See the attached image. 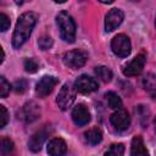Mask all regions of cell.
<instances>
[{
    "label": "cell",
    "mask_w": 156,
    "mask_h": 156,
    "mask_svg": "<svg viewBox=\"0 0 156 156\" xmlns=\"http://www.w3.org/2000/svg\"><path fill=\"white\" fill-rule=\"evenodd\" d=\"M37 21L38 15L34 12H24L20 16L12 35V46L15 49H20L28 40Z\"/></svg>",
    "instance_id": "6da1fadb"
},
{
    "label": "cell",
    "mask_w": 156,
    "mask_h": 156,
    "mask_svg": "<svg viewBox=\"0 0 156 156\" xmlns=\"http://www.w3.org/2000/svg\"><path fill=\"white\" fill-rule=\"evenodd\" d=\"M56 23L58 26L61 38L66 43H73L76 39V22L72 16L66 11H61L56 16Z\"/></svg>",
    "instance_id": "7a4b0ae2"
},
{
    "label": "cell",
    "mask_w": 156,
    "mask_h": 156,
    "mask_svg": "<svg viewBox=\"0 0 156 156\" xmlns=\"http://www.w3.org/2000/svg\"><path fill=\"white\" fill-rule=\"evenodd\" d=\"M74 99H76V88L71 83H66L60 89L58 95L56 98V102L62 111H66L72 106Z\"/></svg>",
    "instance_id": "3957f363"
},
{
    "label": "cell",
    "mask_w": 156,
    "mask_h": 156,
    "mask_svg": "<svg viewBox=\"0 0 156 156\" xmlns=\"http://www.w3.org/2000/svg\"><path fill=\"white\" fill-rule=\"evenodd\" d=\"M87 60H88V54L82 49H74L67 51L63 55V63L72 69H78L83 67Z\"/></svg>",
    "instance_id": "277c9868"
},
{
    "label": "cell",
    "mask_w": 156,
    "mask_h": 156,
    "mask_svg": "<svg viewBox=\"0 0 156 156\" xmlns=\"http://www.w3.org/2000/svg\"><path fill=\"white\" fill-rule=\"evenodd\" d=\"M111 49L118 57H127L132 51V44L127 35L117 34L111 41Z\"/></svg>",
    "instance_id": "5b68a950"
},
{
    "label": "cell",
    "mask_w": 156,
    "mask_h": 156,
    "mask_svg": "<svg viewBox=\"0 0 156 156\" xmlns=\"http://www.w3.org/2000/svg\"><path fill=\"white\" fill-rule=\"evenodd\" d=\"M110 122L118 132H123V130L128 129V127L130 124V117H129V113L127 112V110L119 108V110H116L111 115Z\"/></svg>",
    "instance_id": "8992f818"
},
{
    "label": "cell",
    "mask_w": 156,
    "mask_h": 156,
    "mask_svg": "<svg viewBox=\"0 0 156 156\" xmlns=\"http://www.w3.org/2000/svg\"><path fill=\"white\" fill-rule=\"evenodd\" d=\"M74 88H76V90H78L82 94H90L99 89V84L94 78H91L87 74H82L76 79Z\"/></svg>",
    "instance_id": "52a82bcc"
},
{
    "label": "cell",
    "mask_w": 156,
    "mask_h": 156,
    "mask_svg": "<svg viewBox=\"0 0 156 156\" xmlns=\"http://www.w3.org/2000/svg\"><path fill=\"white\" fill-rule=\"evenodd\" d=\"M58 83V78L54 77V76H44L43 78H40V80L35 85V93L39 98H45L48 96L52 89L55 88V85Z\"/></svg>",
    "instance_id": "ba28073f"
},
{
    "label": "cell",
    "mask_w": 156,
    "mask_h": 156,
    "mask_svg": "<svg viewBox=\"0 0 156 156\" xmlns=\"http://www.w3.org/2000/svg\"><path fill=\"white\" fill-rule=\"evenodd\" d=\"M50 133H51V128H50L49 126H45V127H43L41 129L37 130V132L30 136V139H29V141H28V147H29V150L33 151V152L40 151V149H41L44 141L46 140V138H48V135H49Z\"/></svg>",
    "instance_id": "9c48e42d"
},
{
    "label": "cell",
    "mask_w": 156,
    "mask_h": 156,
    "mask_svg": "<svg viewBox=\"0 0 156 156\" xmlns=\"http://www.w3.org/2000/svg\"><path fill=\"white\" fill-rule=\"evenodd\" d=\"M145 62H146V57L145 55L140 54L138 56H135L128 65L124 66L123 68V74L127 76V77H135V76H139L145 66Z\"/></svg>",
    "instance_id": "30bf717a"
},
{
    "label": "cell",
    "mask_w": 156,
    "mask_h": 156,
    "mask_svg": "<svg viewBox=\"0 0 156 156\" xmlns=\"http://www.w3.org/2000/svg\"><path fill=\"white\" fill-rule=\"evenodd\" d=\"M123 11L119 9H111L106 17H105V30L106 32H112L115 30L123 21Z\"/></svg>",
    "instance_id": "8fae6325"
},
{
    "label": "cell",
    "mask_w": 156,
    "mask_h": 156,
    "mask_svg": "<svg viewBox=\"0 0 156 156\" xmlns=\"http://www.w3.org/2000/svg\"><path fill=\"white\" fill-rule=\"evenodd\" d=\"M72 119H73L74 124L82 127V126L88 124V122L90 121V113L83 104H78L72 110Z\"/></svg>",
    "instance_id": "7c38bea8"
},
{
    "label": "cell",
    "mask_w": 156,
    "mask_h": 156,
    "mask_svg": "<svg viewBox=\"0 0 156 156\" xmlns=\"http://www.w3.org/2000/svg\"><path fill=\"white\" fill-rule=\"evenodd\" d=\"M40 116V107L37 102L34 101H29L27 102L23 108H22V118L27 122V123H32L34 121H37Z\"/></svg>",
    "instance_id": "4fadbf2b"
},
{
    "label": "cell",
    "mask_w": 156,
    "mask_h": 156,
    "mask_svg": "<svg viewBox=\"0 0 156 156\" xmlns=\"http://www.w3.org/2000/svg\"><path fill=\"white\" fill-rule=\"evenodd\" d=\"M66 151L67 145L62 138H52L48 144V154L50 156H63Z\"/></svg>",
    "instance_id": "5bb4252c"
},
{
    "label": "cell",
    "mask_w": 156,
    "mask_h": 156,
    "mask_svg": "<svg viewBox=\"0 0 156 156\" xmlns=\"http://www.w3.org/2000/svg\"><path fill=\"white\" fill-rule=\"evenodd\" d=\"M130 156H149V151L141 136H134L130 145Z\"/></svg>",
    "instance_id": "9a60e30c"
},
{
    "label": "cell",
    "mask_w": 156,
    "mask_h": 156,
    "mask_svg": "<svg viewBox=\"0 0 156 156\" xmlns=\"http://www.w3.org/2000/svg\"><path fill=\"white\" fill-rule=\"evenodd\" d=\"M143 87L144 89L156 99V76L152 73H147L143 77Z\"/></svg>",
    "instance_id": "2e32d148"
},
{
    "label": "cell",
    "mask_w": 156,
    "mask_h": 156,
    "mask_svg": "<svg viewBox=\"0 0 156 156\" xmlns=\"http://www.w3.org/2000/svg\"><path fill=\"white\" fill-rule=\"evenodd\" d=\"M84 136H85L87 143L90 145H98L102 140V133L98 127H93V128L88 129L84 133Z\"/></svg>",
    "instance_id": "e0dca14e"
},
{
    "label": "cell",
    "mask_w": 156,
    "mask_h": 156,
    "mask_svg": "<svg viewBox=\"0 0 156 156\" xmlns=\"http://www.w3.org/2000/svg\"><path fill=\"white\" fill-rule=\"evenodd\" d=\"M105 96L107 99V104H108L110 108H112V110H119V108H122V100H121V98L116 93L108 91V93H106Z\"/></svg>",
    "instance_id": "ac0fdd59"
},
{
    "label": "cell",
    "mask_w": 156,
    "mask_h": 156,
    "mask_svg": "<svg viewBox=\"0 0 156 156\" xmlns=\"http://www.w3.org/2000/svg\"><path fill=\"white\" fill-rule=\"evenodd\" d=\"M95 74L98 78H100L102 82H110L111 78H112V72L108 67L106 66H98L95 68Z\"/></svg>",
    "instance_id": "d6986e66"
},
{
    "label": "cell",
    "mask_w": 156,
    "mask_h": 156,
    "mask_svg": "<svg viewBox=\"0 0 156 156\" xmlns=\"http://www.w3.org/2000/svg\"><path fill=\"white\" fill-rule=\"evenodd\" d=\"M105 156H124V145L112 144L105 152Z\"/></svg>",
    "instance_id": "ffe728a7"
},
{
    "label": "cell",
    "mask_w": 156,
    "mask_h": 156,
    "mask_svg": "<svg viewBox=\"0 0 156 156\" xmlns=\"http://www.w3.org/2000/svg\"><path fill=\"white\" fill-rule=\"evenodd\" d=\"M13 151V143L11 139L4 136L1 139V155L2 156H7Z\"/></svg>",
    "instance_id": "44dd1931"
},
{
    "label": "cell",
    "mask_w": 156,
    "mask_h": 156,
    "mask_svg": "<svg viewBox=\"0 0 156 156\" xmlns=\"http://www.w3.org/2000/svg\"><path fill=\"white\" fill-rule=\"evenodd\" d=\"M136 112L140 116V121H141L143 127H146L147 126V119H149V116H150L149 110L145 106H138L136 107Z\"/></svg>",
    "instance_id": "7402d4cb"
},
{
    "label": "cell",
    "mask_w": 156,
    "mask_h": 156,
    "mask_svg": "<svg viewBox=\"0 0 156 156\" xmlns=\"http://www.w3.org/2000/svg\"><path fill=\"white\" fill-rule=\"evenodd\" d=\"M10 90H11L10 83L5 79L4 76H1L0 77V96L1 98H6L9 95V93H10Z\"/></svg>",
    "instance_id": "603a6c76"
},
{
    "label": "cell",
    "mask_w": 156,
    "mask_h": 156,
    "mask_svg": "<svg viewBox=\"0 0 156 156\" xmlns=\"http://www.w3.org/2000/svg\"><path fill=\"white\" fill-rule=\"evenodd\" d=\"M23 66H24V69L29 73H34L38 71V62L34 58H26L23 62Z\"/></svg>",
    "instance_id": "cb8c5ba5"
},
{
    "label": "cell",
    "mask_w": 156,
    "mask_h": 156,
    "mask_svg": "<svg viewBox=\"0 0 156 156\" xmlns=\"http://www.w3.org/2000/svg\"><path fill=\"white\" fill-rule=\"evenodd\" d=\"M38 45H39V48H40L41 50H48V49H50V48L52 46V39H51L50 37L44 35V37L39 38Z\"/></svg>",
    "instance_id": "d4e9b609"
},
{
    "label": "cell",
    "mask_w": 156,
    "mask_h": 156,
    "mask_svg": "<svg viewBox=\"0 0 156 156\" xmlns=\"http://www.w3.org/2000/svg\"><path fill=\"white\" fill-rule=\"evenodd\" d=\"M10 18L5 15V13H0V30L1 32H6L10 28Z\"/></svg>",
    "instance_id": "484cf974"
},
{
    "label": "cell",
    "mask_w": 156,
    "mask_h": 156,
    "mask_svg": "<svg viewBox=\"0 0 156 156\" xmlns=\"http://www.w3.org/2000/svg\"><path fill=\"white\" fill-rule=\"evenodd\" d=\"M27 87H28V84H27V80H26V79H20V80H17V82L15 83V85H13L15 91L18 93V94L24 93V91L27 90Z\"/></svg>",
    "instance_id": "4316f807"
},
{
    "label": "cell",
    "mask_w": 156,
    "mask_h": 156,
    "mask_svg": "<svg viewBox=\"0 0 156 156\" xmlns=\"http://www.w3.org/2000/svg\"><path fill=\"white\" fill-rule=\"evenodd\" d=\"M0 112H1V123H0V127L1 128H4L6 124H7V122H9V112H7V110L5 108V106H0Z\"/></svg>",
    "instance_id": "83f0119b"
},
{
    "label": "cell",
    "mask_w": 156,
    "mask_h": 156,
    "mask_svg": "<svg viewBox=\"0 0 156 156\" xmlns=\"http://www.w3.org/2000/svg\"><path fill=\"white\" fill-rule=\"evenodd\" d=\"M4 57H5V52H4V50L1 49V62L4 61Z\"/></svg>",
    "instance_id": "f1b7e54d"
},
{
    "label": "cell",
    "mask_w": 156,
    "mask_h": 156,
    "mask_svg": "<svg viewBox=\"0 0 156 156\" xmlns=\"http://www.w3.org/2000/svg\"><path fill=\"white\" fill-rule=\"evenodd\" d=\"M154 124H155V130H156V118H155V122H154Z\"/></svg>",
    "instance_id": "f546056e"
},
{
    "label": "cell",
    "mask_w": 156,
    "mask_h": 156,
    "mask_svg": "<svg viewBox=\"0 0 156 156\" xmlns=\"http://www.w3.org/2000/svg\"><path fill=\"white\" fill-rule=\"evenodd\" d=\"M155 24H156V21H155Z\"/></svg>",
    "instance_id": "4dcf8cb0"
}]
</instances>
